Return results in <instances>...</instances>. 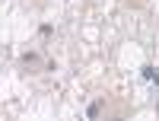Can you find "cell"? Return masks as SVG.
Listing matches in <instances>:
<instances>
[{
	"label": "cell",
	"mask_w": 159,
	"mask_h": 121,
	"mask_svg": "<svg viewBox=\"0 0 159 121\" xmlns=\"http://www.w3.org/2000/svg\"><path fill=\"white\" fill-rule=\"evenodd\" d=\"M22 67H32V73H42V70H51V64H48V61H42L38 54H25V58H22Z\"/></svg>",
	"instance_id": "1"
}]
</instances>
